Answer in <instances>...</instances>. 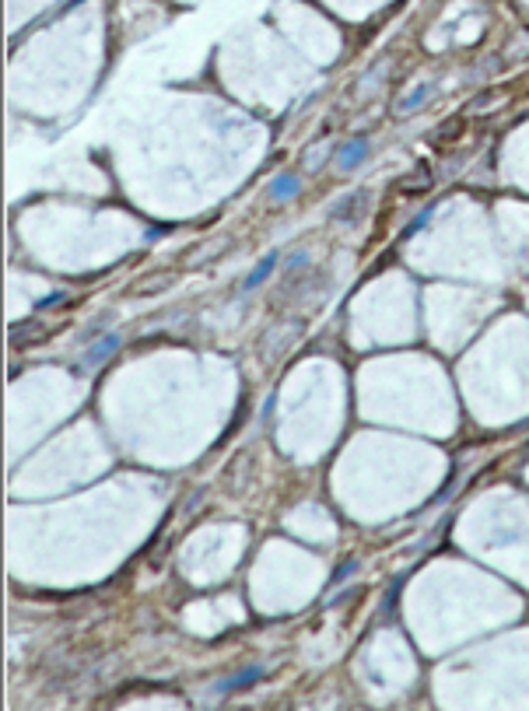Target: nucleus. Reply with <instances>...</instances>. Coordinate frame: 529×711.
<instances>
[{
    "mask_svg": "<svg viewBox=\"0 0 529 711\" xmlns=\"http://www.w3.org/2000/svg\"><path fill=\"white\" fill-rule=\"evenodd\" d=\"M364 151H368V144H364L361 137H358V140H347V144L337 151V165H340V169H354L358 161L364 158Z\"/></svg>",
    "mask_w": 529,
    "mask_h": 711,
    "instance_id": "f257e3e1",
    "label": "nucleus"
},
{
    "mask_svg": "<svg viewBox=\"0 0 529 711\" xmlns=\"http://www.w3.org/2000/svg\"><path fill=\"white\" fill-rule=\"evenodd\" d=\"M259 673L263 670H245L242 676H232V680H225L218 690H239V687H245V683H252V680H259Z\"/></svg>",
    "mask_w": 529,
    "mask_h": 711,
    "instance_id": "39448f33",
    "label": "nucleus"
},
{
    "mask_svg": "<svg viewBox=\"0 0 529 711\" xmlns=\"http://www.w3.org/2000/svg\"><path fill=\"white\" fill-rule=\"evenodd\" d=\"M354 568H358V564H347V568H340V571H337V575H333V582H344V578H347V575H351V571H354Z\"/></svg>",
    "mask_w": 529,
    "mask_h": 711,
    "instance_id": "6e6552de",
    "label": "nucleus"
},
{
    "mask_svg": "<svg viewBox=\"0 0 529 711\" xmlns=\"http://www.w3.org/2000/svg\"><path fill=\"white\" fill-rule=\"evenodd\" d=\"M274 263H277V256L270 252L267 259H263V263H259V266H256V270L249 273V281H245V291H252V288H259L263 281H267V277H270V270H274Z\"/></svg>",
    "mask_w": 529,
    "mask_h": 711,
    "instance_id": "7ed1b4c3",
    "label": "nucleus"
},
{
    "mask_svg": "<svg viewBox=\"0 0 529 711\" xmlns=\"http://www.w3.org/2000/svg\"><path fill=\"white\" fill-rule=\"evenodd\" d=\"M116 344H120V337H105V340H102L98 347H91V351L84 354V361H88V364H95V361H102V358H105V354H109V351H113Z\"/></svg>",
    "mask_w": 529,
    "mask_h": 711,
    "instance_id": "20e7f679",
    "label": "nucleus"
},
{
    "mask_svg": "<svg viewBox=\"0 0 529 711\" xmlns=\"http://www.w3.org/2000/svg\"><path fill=\"white\" fill-rule=\"evenodd\" d=\"M428 221H431V207H428V210H420V214L414 217V221H410V228H407V235H414V232H420V228H425Z\"/></svg>",
    "mask_w": 529,
    "mask_h": 711,
    "instance_id": "423d86ee",
    "label": "nucleus"
},
{
    "mask_svg": "<svg viewBox=\"0 0 529 711\" xmlns=\"http://www.w3.org/2000/svg\"><path fill=\"white\" fill-rule=\"evenodd\" d=\"M298 190H301V179H298V176H288V172L270 183V196H274V200H291Z\"/></svg>",
    "mask_w": 529,
    "mask_h": 711,
    "instance_id": "f03ea898",
    "label": "nucleus"
},
{
    "mask_svg": "<svg viewBox=\"0 0 529 711\" xmlns=\"http://www.w3.org/2000/svg\"><path fill=\"white\" fill-rule=\"evenodd\" d=\"M425 95H428V84H420V88H417V91H414V95H410V98L403 102V109H414V105H417L420 98H425Z\"/></svg>",
    "mask_w": 529,
    "mask_h": 711,
    "instance_id": "0eeeda50",
    "label": "nucleus"
}]
</instances>
